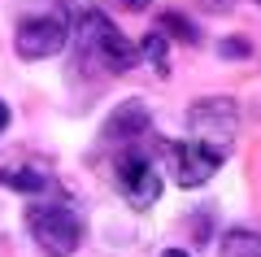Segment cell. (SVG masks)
Listing matches in <instances>:
<instances>
[{"label":"cell","instance_id":"1","mask_svg":"<svg viewBox=\"0 0 261 257\" xmlns=\"http://www.w3.org/2000/svg\"><path fill=\"white\" fill-rule=\"evenodd\" d=\"M27 231L39 244V253L48 257H70L79 244H83V214H79L74 201L65 196H35L27 205Z\"/></svg>","mask_w":261,"mask_h":257},{"label":"cell","instance_id":"2","mask_svg":"<svg viewBox=\"0 0 261 257\" xmlns=\"http://www.w3.org/2000/svg\"><path fill=\"white\" fill-rule=\"evenodd\" d=\"M79 44H83L87 61L96 57V65H105L109 74L130 70L135 57H140V53H135V44H130V39L109 22V13H105V9H87L83 13V22H79Z\"/></svg>","mask_w":261,"mask_h":257},{"label":"cell","instance_id":"3","mask_svg":"<svg viewBox=\"0 0 261 257\" xmlns=\"http://www.w3.org/2000/svg\"><path fill=\"white\" fill-rule=\"evenodd\" d=\"M74 27H70V13L53 9V13H31V18L18 22V39H13V53L22 61H44V57H57L65 44H70Z\"/></svg>","mask_w":261,"mask_h":257},{"label":"cell","instance_id":"4","mask_svg":"<svg viewBox=\"0 0 261 257\" xmlns=\"http://www.w3.org/2000/svg\"><path fill=\"white\" fill-rule=\"evenodd\" d=\"M187 127H192V139L231 153V139H235V131H240V105H235L231 96L196 101L192 109H187Z\"/></svg>","mask_w":261,"mask_h":257},{"label":"cell","instance_id":"5","mask_svg":"<svg viewBox=\"0 0 261 257\" xmlns=\"http://www.w3.org/2000/svg\"><path fill=\"white\" fill-rule=\"evenodd\" d=\"M161 153H166V166H170V175H174L178 188L209 183V179L222 170V161H226L222 148H209V144H200V139H170Z\"/></svg>","mask_w":261,"mask_h":257},{"label":"cell","instance_id":"6","mask_svg":"<svg viewBox=\"0 0 261 257\" xmlns=\"http://www.w3.org/2000/svg\"><path fill=\"white\" fill-rule=\"evenodd\" d=\"M113 183H118L122 201H126L130 209H152L157 196H161V175L152 170L148 157L135 153V148L118 153V161H113Z\"/></svg>","mask_w":261,"mask_h":257},{"label":"cell","instance_id":"7","mask_svg":"<svg viewBox=\"0 0 261 257\" xmlns=\"http://www.w3.org/2000/svg\"><path fill=\"white\" fill-rule=\"evenodd\" d=\"M148 127H152L148 105H144V101H122L118 109L105 118L100 139H105L109 148H122V144H135V139H144V135H148Z\"/></svg>","mask_w":261,"mask_h":257},{"label":"cell","instance_id":"8","mask_svg":"<svg viewBox=\"0 0 261 257\" xmlns=\"http://www.w3.org/2000/svg\"><path fill=\"white\" fill-rule=\"evenodd\" d=\"M0 183L22 196H48L53 192V170L39 161H0Z\"/></svg>","mask_w":261,"mask_h":257},{"label":"cell","instance_id":"9","mask_svg":"<svg viewBox=\"0 0 261 257\" xmlns=\"http://www.w3.org/2000/svg\"><path fill=\"white\" fill-rule=\"evenodd\" d=\"M218 257H261V236L248 227H231L218 244Z\"/></svg>","mask_w":261,"mask_h":257},{"label":"cell","instance_id":"10","mask_svg":"<svg viewBox=\"0 0 261 257\" xmlns=\"http://www.w3.org/2000/svg\"><path fill=\"white\" fill-rule=\"evenodd\" d=\"M144 57H148V65L157 74L170 70V39L161 35V31H152V35H144Z\"/></svg>","mask_w":261,"mask_h":257},{"label":"cell","instance_id":"11","mask_svg":"<svg viewBox=\"0 0 261 257\" xmlns=\"http://www.w3.org/2000/svg\"><path fill=\"white\" fill-rule=\"evenodd\" d=\"M161 31H174L183 44H196V39H200V35H196V27L183 18V13H166V18H161Z\"/></svg>","mask_w":261,"mask_h":257},{"label":"cell","instance_id":"12","mask_svg":"<svg viewBox=\"0 0 261 257\" xmlns=\"http://www.w3.org/2000/svg\"><path fill=\"white\" fill-rule=\"evenodd\" d=\"M218 53H222V57H248V39H222Z\"/></svg>","mask_w":261,"mask_h":257},{"label":"cell","instance_id":"13","mask_svg":"<svg viewBox=\"0 0 261 257\" xmlns=\"http://www.w3.org/2000/svg\"><path fill=\"white\" fill-rule=\"evenodd\" d=\"M5 131H9V105L0 101V135H5Z\"/></svg>","mask_w":261,"mask_h":257},{"label":"cell","instance_id":"14","mask_svg":"<svg viewBox=\"0 0 261 257\" xmlns=\"http://www.w3.org/2000/svg\"><path fill=\"white\" fill-rule=\"evenodd\" d=\"M118 5H126V9H135V13H140V9H148V0H118Z\"/></svg>","mask_w":261,"mask_h":257},{"label":"cell","instance_id":"15","mask_svg":"<svg viewBox=\"0 0 261 257\" xmlns=\"http://www.w3.org/2000/svg\"><path fill=\"white\" fill-rule=\"evenodd\" d=\"M161 257H187V253H183V248H166V253H161Z\"/></svg>","mask_w":261,"mask_h":257}]
</instances>
